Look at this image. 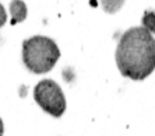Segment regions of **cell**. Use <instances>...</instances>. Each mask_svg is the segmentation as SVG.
Instances as JSON below:
<instances>
[{"label": "cell", "mask_w": 155, "mask_h": 136, "mask_svg": "<svg viewBox=\"0 0 155 136\" xmlns=\"http://www.w3.org/2000/svg\"><path fill=\"white\" fill-rule=\"evenodd\" d=\"M116 63L120 73L131 80H143L155 69V40L143 27L127 30L116 48Z\"/></svg>", "instance_id": "obj_1"}, {"label": "cell", "mask_w": 155, "mask_h": 136, "mask_svg": "<svg viewBox=\"0 0 155 136\" xmlns=\"http://www.w3.org/2000/svg\"><path fill=\"white\" fill-rule=\"evenodd\" d=\"M60 58V51L53 40L42 35L31 37L22 44V62L29 72L43 75L51 72Z\"/></svg>", "instance_id": "obj_2"}, {"label": "cell", "mask_w": 155, "mask_h": 136, "mask_svg": "<svg viewBox=\"0 0 155 136\" xmlns=\"http://www.w3.org/2000/svg\"><path fill=\"white\" fill-rule=\"evenodd\" d=\"M34 98L45 112L59 118L66 111V97L63 90L51 79L41 80L34 89Z\"/></svg>", "instance_id": "obj_3"}, {"label": "cell", "mask_w": 155, "mask_h": 136, "mask_svg": "<svg viewBox=\"0 0 155 136\" xmlns=\"http://www.w3.org/2000/svg\"><path fill=\"white\" fill-rule=\"evenodd\" d=\"M28 10L27 4L22 0H11L10 3V16H11V24H18L22 23L27 18Z\"/></svg>", "instance_id": "obj_4"}, {"label": "cell", "mask_w": 155, "mask_h": 136, "mask_svg": "<svg viewBox=\"0 0 155 136\" xmlns=\"http://www.w3.org/2000/svg\"><path fill=\"white\" fill-rule=\"evenodd\" d=\"M101 4L104 11H106L109 14H113V13L122 9V6L124 4V0H101Z\"/></svg>", "instance_id": "obj_5"}, {"label": "cell", "mask_w": 155, "mask_h": 136, "mask_svg": "<svg viewBox=\"0 0 155 136\" xmlns=\"http://www.w3.org/2000/svg\"><path fill=\"white\" fill-rule=\"evenodd\" d=\"M143 23H144L145 28H147L148 31L155 32V14L152 11L145 13V17H144V20H143Z\"/></svg>", "instance_id": "obj_6"}, {"label": "cell", "mask_w": 155, "mask_h": 136, "mask_svg": "<svg viewBox=\"0 0 155 136\" xmlns=\"http://www.w3.org/2000/svg\"><path fill=\"white\" fill-rule=\"evenodd\" d=\"M7 21V13H6V9L3 7V4L0 3V28L3 27Z\"/></svg>", "instance_id": "obj_7"}, {"label": "cell", "mask_w": 155, "mask_h": 136, "mask_svg": "<svg viewBox=\"0 0 155 136\" xmlns=\"http://www.w3.org/2000/svg\"><path fill=\"white\" fill-rule=\"evenodd\" d=\"M4 133V125H3V121L0 119V135H3Z\"/></svg>", "instance_id": "obj_8"}]
</instances>
